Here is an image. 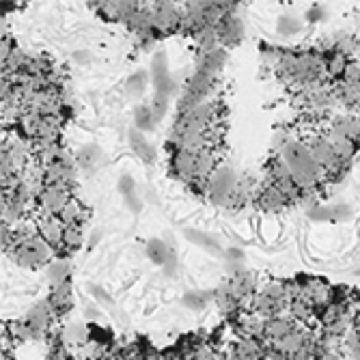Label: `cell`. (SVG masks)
<instances>
[{
  "label": "cell",
  "instance_id": "cell-4",
  "mask_svg": "<svg viewBox=\"0 0 360 360\" xmlns=\"http://www.w3.org/2000/svg\"><path fill=\"white\" fill-rule=\"evenodd\" d=\"M304 143H307L311 155L315 158V162L319 165V169L323 171V177H339V175H343L347 165H343V162L339 160V155H337L328 134H326V132L313 134Z\"/></svg>",
  "mask_w": 360,
  "mask_h": 360
},
{
  "label": "cell",
  "instance_id": "cell-7",
  "mask_svg": "<svg viewBox=\"0 0 360 360\" xmlns=\"http://www.w3.org/2000/svg\"><path fill=\"white\" fill-rule=\"evenodd\" d=\"M72 190L60 186H44L39 199H37V212L39 216H58L65 205L72 201Z\"/></svg>",
  "mask_w": 360,
  "mask_h": 360
},
{
  "label": "cell",
  "instance_id": "cell-2",
  "mask_svg": "<svg viewBox=\"0 0 360 360\" xmlns=\"http://www.w3.org/2000/svg\"><path fill=\"white\" fill-rule=\"evenodd\" d=\"M289 300H291L289 283H268L264 289L257 291L250 313L257 315L259 319H274L287 313Z\"/></svg>",
  "mask_w": 360,
  "mask_h": 360
},
{
  "label": "cell",
  "instance_id": "cell-11",
  "mask_svg": "<svg viewBox=\"0 0 360 360\" xmlns=\"http://www.w3.org/2000/svg\"><path fill=\"white\" fill-rule=\"evenodd\" d=\"M37 229H39V236H41V238L52 246V248L63 246L65 224L60 222V218H58V216H39Z\"/></svg>",
  "mask_w": 360,
  "mask_h": 360
},
{
  "label": "cell",
  "instance_id": "cell-10",
  "mask_svg": "<svg viewBox=\"0 0 360 360\" xmlns=\"http://www.w3.org/2000/svg\"><path fill=\"white\" fill-rule=\"evenodd\" d=\"M216 35H218V41L222 46H233L242 39L244 30H242V22L236 18V13H229L226 18H222L216 26Z\"/></svg>",
  "mask_w": 360,
  "mask_h": 360
},
{
  "label": "cell",
  "instance_id": "cell-8",
  "mask_svg": "<svg viewBox=\"0 0 360 360\" xmlns=\"http://www.w3.org/2000/svg\"><path fill=\"white\" fill-rule=\"evenodd\" d=\"M289 203H291L289 196H285L276 186H272V184H268V181H266L264 188H261V190L257 192V207H259V210H264V212H281V210H285Z\"/></svg>",
  "mask_w": 360,
  "mask_h": 360
},
{
  "label": "cell",
  "instance_id": "cell-12",
  "mask_svg": "<svg viewBox=\"0 0 360 360\" xmlns=\"http://www.w3.org/2000/svg\"><path fill=\"white\" fill-rule=\"evenodd\" d=\"M216 304H218V309H220L224 315H233L236 311L242 309L240 302H238V298H236L233 289H231V281H224V283L218 287V291H216Z\"/></svg>",
  "mask_w": 360,
  "mask_h": 360
},
{
  "label": "cell",
  "instance_id": "cell-5",
  "mask_svg": "<svg viewBox=\"0 0 360 360\" xmlns=\"http://www.w3.org/2000/svg\"><path fill=\"white\" fill-rule=\"evenodd\" d=\"M54 317L56 315H54V311H52L48 300L37 302L35 307H32L24 315V319L20 321V335H22V339H44L46 333L50 330V323H52Z\"/></svg>",
  "mask_w": 360,
  "mask_h": 360
},
{
  "label": "cell",
  "instance_id": "cell-13",
  "mask_svg": "<svg viewBox=\"0 0 360 360\" xmlns=\"http://www.w3.org/2000/svg\"><path fill=\"white\" fill-rule=\"evenodd\" d=\"M84 207L76 201V199H72L68 205H65V210L58 214V218H60V222L68 226V224H82L84 222Z\"/></svg>",
  "mask_w": 360,
  "mask_h": 360
},
{
  "label": "cell",
  "instance_id": "cell-9",
  "mask_svg": "<svg viewBox=\"0 0 360 360\" xmlns=\"http://www.w3.org/2000/svg\"><path fill=\"white\" fill-rule=\"evenodd\" d=\"M52 311L56 317H63L65 313H70L72 304H74V293H72V278L63 281L58 285H52L50 298H48Z\"/></svg>",
  "mask_w": 360,
  "mask_h": 360
},
{
  "label": "cell",
  "instance_id": "cell-14",
  "mask_svg": "<svg viewBox=\"0 0 360 360\" xmlns=\"http://www.w3.org/2000/svg\"><path fill=\"white\" fill-rule=\"evenodd\" d=\"M82 246V224H68L63 236V248L78 250Z\"/></svg>",
  "mask_w": 360,
  "mask_h": 360
},
{
  "label": "cell",
  "instance_id": "cell-1",
  "mask_svg": "<svg viewBox=\"0 0 360 360\" xmlns=\"http://www.w3.org/2000/svg\"><path fill=\"white\" fill-rule=\"evenodd\" d=\"M283 158V162L287 165L293 181L298 184V188L304 192V190H311L315 188L323 177V171L319 169V165L315 162V158L311 155L309 147L304 141H298V139H289L287 145L281 149V153H276Z\"/></svg>",
  "mask_w": 360,
  "mask_h": 360
},
{
  "label": "cell",
  "instance_id": "cell-6",
  "mask_svg": "<svg viewBox=\"0 0 360 360\" xmlns=\"http://www.w3.org/2000/svg\"><path fill=\"white\" fill-rule=\"evenodd\" d=\"M74 177H76L74 160L68 153L58 155L56 160L50 162V165H44V181H46V186H60V188L72 190Z\"/></svg>",
  "mask_w": 360,
  "mask_h": 360
},
{
  "label": "cell",
  "instance_id": "cell-3",
  "mask_svg": "<svg viewBox=\"0 0 360 360\" xmlns=\"http://www.w3.org/2000/svg\"><path fill=\"white\" fill-rule=\"evenodd\" d=\"M52 250L54 248L39 233H32L26 240H22L13 250H9L7 255L15 261L18 266L35 270V268L48 264V261L52 259Z\"/></svg>",
  "mask_w": 360,
  "mask_h": 360
}]
</instances>
